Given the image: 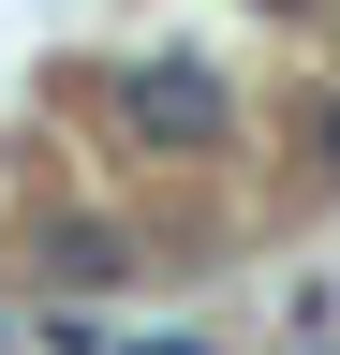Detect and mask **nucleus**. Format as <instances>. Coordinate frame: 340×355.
Instances as JSON below:
<instances>
[]
</instances>
